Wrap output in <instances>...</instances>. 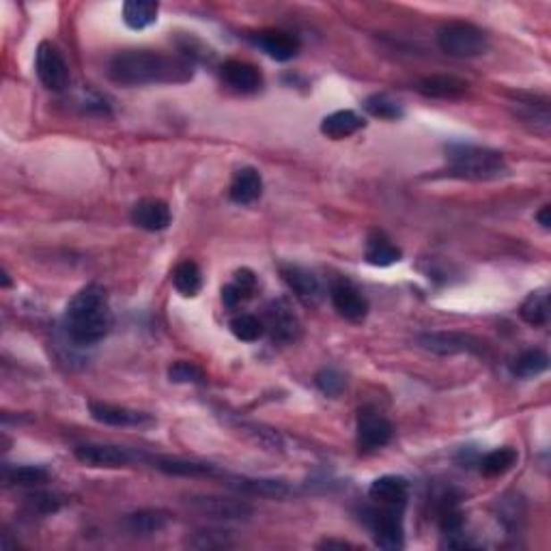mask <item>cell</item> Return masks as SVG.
Instances as JSON below:
<instances>
[{
	"mask_svg": "<svg viewBox=\"0 0 551 551\" xmlns=\"http://www.w3.org/2000/svg\"><path fill=\"white\" fill-rule=\"evenodd\" d=\"M108 76L123 87L181 84L192 80V65L190 61L162 54V52L128 50L110 61Z\"/></svg>",
	"mask_w": 551,
	"mask_h": 551,
	"instance_id": "obj_1",
	"label": "cell"
},
{
	"mask_svg": "<svg viewBox=\"0 0 551 551\" xmlns=\"http://www.w3.org/2000/svg\"><path fill=\"white\" fill-rule=\"evenodd\" d=\"M113 328L108 293L102 285H87L65 308V330L78 345H96Z\"/></svg>",
	"mask_w": 551,
	"mask_h": 551,
	"instance_id": "obj_2",
	"label": "cell"
},
{
	"mask_svg": "<svg viewBox=\"0 0 551 551\" xmlns=\"http://www.w3.org/2000/svg\"><path fill=\"white\" fill-rule=\"evenodd\" d=\"M448 172L468 181H496L508 175V164L502 154L476 145L446 146Z\"/></svg>",
	"mask_w": 551,
	"mask_h": 551,
	"instance_id": "obj_3",
	"label": "cell"
},
{
	"mask_svg": "<svg viewBox=\"0 0 551 551\" xmlns=\"http://www.w3.org/2000/svg\"><path fill=\"white\" fill-rule=\"evenodd\" d=\"M439 50L455 59H474L489 50L485 30L470 22H448L438 33Z\"/></svg>",
	"mask_w": 551,
	"mask_h": 551,
	"instance_id": "obj_4",
	"label": "cell"
},
{
	"mask_svg": "<svg viewBox=\"0 0 551 551\" xmlns=\"http://www.w3.org/2000/svg\"><path fill=\"white\" fill-rule=\"evenodd\" d=\"M35 70L39 76L41 84L50 91H65L70 87V67H67L65 59H63L61 50L50 41L39 44L35 54Z\"/></svg>",
	"mask_w": 551,
	"mask_h": 551,
	"instance_id": "obj_5",
	"label": "cell"
},
{
	"mask_svg": "<svg viewBox=\"0 0 551 551\" xmlns=\"http://www.w3.org/2000/svg\"><path fill=\"white\" fill-rule=\"evenodd\" d=\"M188 504L203 517L216 519V522H248L252 517V506L244 500L220 496H192Z\"/></svg>",
	"mask_w": 551,
	"mask_h": 551,
	"instance_id": "obj_6",
	"label": "cell"
},
{
	"mask_svg": "<svg viewBox=\"0 0 551 551\" xmlns=\"http://www.w3.org/2000/svg\"><path fill=\"white\" fill-rule=\"evenodd\" d=\"M403 508L384 506V511H375L371 519L372 537L377 547L381 549H401L405 545V528H403Z\"/></svg>",
	"mask_w": 551,
	"mask_h": 551,
	"instance_id": "obj_7",
	"label": "cell"
},
{
	"mask_svg": "<svg viewBox=\"0 0 551 551\" xmlns=\"http://www.w3.org/2000/svg\"><path fill=\"white\" fill-rule=\"evenodd\" d=\"M392 433H395V427L381 413L366 412V409L360 412L355 439H358V448L362 453H372V450L384 448V446L390 444Z\"/></svg>",
	"mask_w": 551,
	"mask_h": 551,
	"instance_id": "obj_8",
	"label": "cell"
},
{
	"mask_svg": "<svg viewBox=\"0 0 551 551\" xmlns=\"http://www.w3.org/2000/svg\"><path fill=\"white\" fill-rule=\"evenodd\" d=\"M418 345L438 355L479 354L482 347L480 340H476L474 336L461 332H424L418 336Z\"/></svg>",
	"mask_w": 551,
	"mask_h": 551,
	"instance_id": "obj_9",
	"label": "cell"
},
{
	"mask_svg": "<svg viewBox=\"0 0 551 551\" xmlns=\"http://www.w3.org/2000/svg\"><path fill=\"white\" fill-rule=\"evenodd\" d=\"M76 459L88 468H128L134 461V455L129 450L119 448L110 444H82L76 448Z\"/></svg>",
	"mask_w": 551,
	"mask_h": 551,
	"instance_id": "obj_10",
	"label": "cell"
},
{
	"mask_svg": "<svg viewBox=\"0 0 551 551\" xmlns=\"http://www.w3.org/2000/svg\"><path fill=\"white\" fill-rule=\"evenodd\" d=\"M267 330L271 338L282 345H291L300 338V319L291 311L287 300L271 302V306L267 308Z\"/></svg>",
	"mask_w": 551,
	"mask_h": 551,
	"instance_id": "obj_11",
	"label": "cell"
},
{
	"mask_svg": "<svg viewBox=\"0 0 551 551\" xmlns=\"http://www.w3.org/2000/svg\"><path fill=\"white\" fill-rule=\"evenodd\" d=\"M88 412H91L93 420H97L99 424H108V427H149V424H154V418L149 413L110 405V403H88Z\"/></svg>",
	"mask_w": 551,
	"mask_h": 551,
	"instance_id": "obj_12",
	"label": "cell"
},
{
	"mask_svg": "<svg viewBox=\"0 0 551 551\" xmlns=\"http://www.w3.org/2000/svg\"><path fill=\"white\" fill-rule=\"evenodd\" d=\"M332 304L336 313L340 314L347 321L360 323L364 321L366 314H369V302L362 293L349 282H338L332 287Z\"/></svg>",
	"mask_w": 551,
	"mask_h": 551,
	"instance_id": "obj_13",
	"label": "cell"
},
{
	"mask_svg": "<svg viewBox=\"0 0 551 551\" xmlns=\"http://www.w3.org/2000/svg\"><path fill=\"white\" fill-rule=\"evenodd\" d=\"M171 209L164 201H157V198H145V201L136 203L132 209V222L138 229L149 230V233H157V230H164L171 224Z\"/></svg>",
	"mask_w": 551,
	"mask_h": 551,
	"instance_id": "obj_14",
	"label": "cell"
},
{
	"mask_svg": "<svg viewBox=\"0 0 551 551\" xmlns=\"http://www.w3.org/2000/svg\"><path fill=\"white\" fill-rule=\"evenodd\" d=\"M227 485L230 489H238L241 493H250V496L261 497H274V500H285L293 493L291 487L285 480L274 479H246V476H227Z\"/></svg>",
	"mask_w": 551,
	"mask_h": 551,
	"instance_id": "obj_15",
	"label": "cell"
},
{
	"mask_svg": "<svg viewBox=\"0 0 551 551\" xmlns=\"http://www.w3.org/2000/svg\"><path fill=\"white\" fill-rule=\"evenodd\" d=\"M371 500L380 502L381 506H397L403 508L407 504L409 482L403 476H381L371 485L369 489Z\"/></svg>",
	"mask_w": 551,
	"mask_h": 551,
	"instance_id": "obj_16",
	"label": "cell"
},
{
	"mask_svg": "<svg viewBox=\"0 0 551 551\" xmlns=\"http://www.w3.org/2000/svg\"><path fill=\"white\" fill-rule=\"evenodd\" d=\"M222 78L229 87L241 93H255L259 91L263 84V76L255 65L244 61H227L222 67Z\"/></svg>",
	"mask_w": 551,
	"mask_h": 551,
	"instance_id": "obj_17",
	"label": "cell"
},
{
	"mask_svg": "<svg viewBox=\"0 0 551 551\" xmlns=\"http://www.w3.org/2000/svg\"><path fill=\"white\" fill-rule=\"evenodd\" d=\"M154 468L171 476H186V479H205V476H222L216 465L196 463V461H186L179 456H155Z\"/></svg>",
	"mask_w": 551,
	"mask_h": 551,
	"instance_id": "obj_18",
	"label": "cell"
},
{
	"mask_svg": "<svg viewBox=\"0 0 551 551\" xmlns=\"http://www.w3.org/2000/svg\"><path fill=\"white\" fill-rule=\"evenodd\" d=\"M468 87L470 84L461 80V78L439 73V76L422 78L418 84V91L431 99H459L461 96H465Z\"/></svg>",
	"mask_w": 551,
	"mask_h": 551,
	"instance_id": "obj_19",
	"label": "cell"
},
{
	"mask_svg": "<svg viewBox=\"0 0 551 551\" xmlns=\"http://www.w3.org/2000/svg\"><path fill=\"white\" fill-rule=\"evenodd\" d=\"M364 125V117H360L354 110H336L321 121V134L332 140H345L349 136L358 134Z\"/></svg>",
	"mask_w": 551,
	"mask_h": 551,
	"instance_id": "obj_20",
	"label": "cell"
},
{
	"mask_svg": "<svg viewBox=\"0 0 551 551\" xmlns=\"http://www.w3.org/2000/svg\"><path fill=\"white\" fill-rule=\"evenodd\" d=\"M256 46H259L270 59L278 63L291 61L293 56L297 54V50H300V44H297L296 37L282 33V30H265V33H259Z\"/></svg>",
	"mask_w": 551,
	"mask_h": 551,
	"instance_id": "obj_21",
	"label": "cell"
},
{
	"mask_svg": "<svg viewBox=\"0 0 551 551\" xmlns=\"http://www.w3.org/2000/svg\"><path fill=\"white\" fill-rule=\"evenodd\" d=\"M263 192V179H261L259 171L256 168H241L235 172L233 181H230L229 196L230 201L238 205H250Z\"/></svg>",
	"mask_w": 551,
	"mask_h": 551,
	"instance_id": "obj_22",
	"label": "cell"
},
{
	"mask_svg": "<svg viewBox=\"0 0 551 551\" xmlns=\"http://www.w3.org/2000/svg\"><path fill=\"white\" fill-rule=\"evenodd\" d=\"M364 256L371 265L388 267V265L398 263L403 252L401 248H397V246L392 244V239L388 238L384 230H372V233L369 235V239H366Z\"/></svg>",
	"mask_w": 551,
	"mask_h": 551,
	"instance_id": "obj_23",
	"label": "cell"
},
{
	"mask_svg": "<svg viewBox=\"0 0 551 551\" xmlns=\"http://www.w3.org/2000/svg\"><path fill=\"white\" fill-rule=\"evenodd\" d=\"M280 276L287 282V287L291 288L296 296L304 297V300H311V297L319 296V280L313 271L304 270L300 265H280Z\"/></svg>",
	"mask_w": 551,
	"mask_h": 551,
	"instance_id": "obj_24",
	"label": "cell"
},
{
	"mask_svg": "<svg viewBox=\"0 0 551 551\" xmlns=\"http://www.w3.org/2000/svg\"><path fill=\"white\" fill-rule=\"evenodd\" d=\"M160 4L154 0H128L123 4V22L132 30H145L157 22Z\"/></svg>",
	"mask_w": 551,
	"mask_h": 551,
	"instance_id": "obj_25",
	"label": "cell"
},
{
	"mask_svg": "<svg viewBox=\"0 0 551 551\" xmlns=\"http://www.w3.org/2000/svg\"><path fill=\"white\" fill-rule=\"evenodd\" d=\"M168 522H171V517L164 511H154V508L132 513L125 519L129 532L136 534V537H154V534L162 532L168 526Z\"/></svg>",
	"mask_w": 551,
	"mask_h": 551,
	"instance_id": "obj_26",
	"label": "cell"
},
{
	"mask_svg": "<svg viewBox=\"0 0 551 551\" xmlns=\"http://www.w3.org/2000/svg\"><path fill=\"white\" fill-rule=\"evenodd\" d=\"M172 285H175V288L183 297L198 296V291H201L203 287L201 267L194 263V261H181V263L172 270Z\"/></svg>",
	"mask_w": 551,
	"mask_h": 551,
	"instance_id": "obj_27",
	"label": "cell"
},
{
	"mask_svg": "<svg viewBox=\"0 0 551 551\" xmlns=\"http://www.w3.org/2000/svg\"><path fill=\"white\" fill-rule=\"evenodd\" d=\"M3 479L7 485L39 487L48 482L50 472L41 465H4Z\"/></svg>",
	"mask_w": 551,
	"mask_h": 551,
	"instance_id": "obj_28",
	"label": "cell"
},
{
	"mask_svg": "<svg viewBox=\"0 0 551 551\" xmlns=\"http://www.w3.org/2000/svg\"><path fill=\"white\" fill-rule=\"evenodd\" d=\"M549 369V355L543 349H528L519 354L513 362L511 371L513 375L522 377V380H532V377L543 375Z\"/></svg>",
	"mask_w": 551,
	"mask_h": 551,
	"instance_id": "obj_29",
	"label": "cell"
},
{
	"mask_svg": "<svg viewBox=\"0 0 551 551\" xmlns=\"http://www.w3.org/2000/svg\"><path fill=\"white\" fill-rule=\"evenodd\" d=\"M519 314L528 325L540 328V325H547L549 321V296L545 291L530 293L526 302L519 308Z\"/></svg>",
	"mask_w": 551,
	"mask_h": 551,
	"instance_id": "obj_30",
	"label": "cell"
},
{
	"mask_svg": "<svg viewBox=\"0 0 551 551\" xmlns=\"http://www.w3.org/2000/svg\"><path fill=\"white\" fill-rule=\"evenodd\" d=\"M517 459H519V455L513 448L493 450V453L482 456V461H480L482 476H489V479L504 476L508 470H513V465L517 463Z\"/></svg>",
	"mask_w": 551,
	"mask_h": 551,
	"instance_id": "obj_31",
	"label": "cell"
},
{
	"mask_svg": "<svg viewBox=\"0 0 551 551\" xmlns=\"http://www.w3.org/2000/svg\"><path fill=\"white\" fill-rule=\"evenodd\" d=\"M364 110L371 114V117L386 121H397L405 114L401 104H398L397 99H392L390 96H386V93H375V96H371L364 102Z\"/></svg>",
	"mask_w": 551,
	"mask_h": 551,
	"instance_id": "obj_32",
	"label": "cell"
},
{
	"mask_svg": "<svg viewBox=\"0 0 551 551\" xmlns=\"http://www.w3.org/2000/svg\"><path fill=\"white\" fill-rule=\"evenodd\" d=\"M230 332L235 334V338L244 340V343H255V340L263 336L265 323L259 317H255V314H238L230 321Z\"/></svg>",
	"mask_w": 551,
	"mask_h": 551,
	"instance_id": "obj_33",
	"label": "cell"
},
{
	"mask_svg": "<svg viewBox=\"0 0 551 551\" xmlns=\"http://www.w3.org/2000/svg\"><path fill=\"white\" fill-rule=\"evenodd\" d=\"M168 380L172 384H203L207 377H205V371L198 369L192 362H175L168 369Z\"/></svg>",
	"mask_w": 551,
	"mask_h": 551,
	"instance_id": "obj_34",
	"label": "cell"
},
{
	"mask_svg": "<svg viewBox=\"0 0 551 551\" xmlns=\"http://www.w3.org/2000/svg\"><path fill=\"white\" fill-rule=\"evenodd\" d=\"M229 532H218V530H198L192 538V547L198 549H220V547H230V540L227 537Z\"/></svg>",
	"mask_w": 551,
	"mask_h": 551,
	"instance_id": "obj_35",
	"label": "cell"
},
{
	"mask_svg": "<svg viewBox=\"0 0 551 551\" xmlns=\"http://www.w3.org/2000/svg\"><path fill=\"white\" fill-rule=\"evenodd\" d=\"M314 381H317V388L323 392L325 397H338L340 392L345 390L343 375H340L336 369L319 371L317 377H314Z\"/></svg>",
	"mask_w": 551,
	"mask_h": 551,
	"instance_id": "obj_36",
	"label": "cell"
},
{
	"mask_svg": "<svg viewBox=\"0 0 551 551\" xmlns=\"http://www.w3.org/2000/svg\"><path fill=\"white\" fill-rule=\"evenodd\" d=\"M29 502L35 511L44 513V515H50V513H56L61 508V502L56 500L52 493H33V496L29 497Z\"/></svg>",
	"mask_w": 551,
	"mask_h": 551,
	"instance_id": "obj_37",
	"label": "cell"
},
{
	"mask_svg": "<svg viewBox=\"0 0 551 551\" xmlns=\"http://www.w3.org/2000/svg\"><path fill=\"white\" fill-rule=\"evenodd\" d=\"M233 285L239 288L241 296H244V297H250V296H252V291H255V287H256V276H255V271H250V270H238V271H235Z\"/></svg>",
	"mask_w": 551,
	"mask_h": 551,
	"instance_id": "obj_38",
	"label": "cell"
},
{
	"mask_svg": "<svg viewBox=\"0 0 551 551\" xmlns=\"http://www.w3.org/2000/svg\"><path fill=\"white\" fill-rule=\"evenodd\" d=\"M241 300H246V297L241 296V291H239L238 287L233 285V282H230V285H227V287L222 288V302H224V306L235 308Z\"/></svg>",
	"mask_w": 551,
	"mask_h": 551,
	"instance_id": "obj_39",
	"label": "cell"
},
{
	"mask_svg": "<svg viewBox=\"0 0 551 551\" xmlns=\"http://www.w3.org/2000/svg\"><path fill=\"white\" fill-rule=\"evenodd\" d=\"M537 220H538V224L543 229H549L551 227V207H549V205H545V207L540 209V212L537 213Z\"/></svg>",
	"mask_w": 551,
	"mask_h": 551,
	"instance_id": "obj_40",
	"label": "cell"
},
{
	"mask_svg": "<svg viewBox=\"0 0 551 551\" xmlns=\"http://www.w3.org/2000/svg\"><path fill=\"white\" fill-rule=\"evenodd\" d=\"M319 547H325V549H332V547H338V549H349L351 545L345 543V540H323Z\"/></svg>",
	"mask_w": 551,
	"mask_h": 551,
	"instance_id": "obj_41",
	"label": "cell"
},
{
	"mask_svg": "<svg viewBox=\"0 0 551 551\" xmlns=\"http://www.w3.org/2000/svg\"><path fill=\"white\" fill-rule=\"evenodd\" d=\"M12 285V280H9V274L7 271H3V287H9Z\"/></svg>",
	"mask_w": 551,
	"mask_h": 551,
	"instance_id": "obj_42",
	"label": "cell"
}]
</instances>
